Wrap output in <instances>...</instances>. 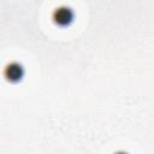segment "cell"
I'll list each match as a JSON object with an SVG mask.
<instances>
[{"instance_id": "2", "label": "cell", "mask_w": 154, "mask_h": 154, "mask_svg": "<svg viewBox=\"0 0 154 154\" xmlns=\"http://www.w3.org/2000/svg\"><path fill=\"white\" fill-rule=\"evenodd\" d=\"M5 76L12 83L20 82L24 77V67L18 63H11L5 70Z\"/></svg>"}, {"instance_id": "1", "label": "cell", "mask_w": 154, "mask_h": 154, "mask_svg": "<svg viewBox=\"0 0 154 154\" xmlns=\"http://www.w3.org/2000/svg\"><path fill=\"white\" fill-rule=\"evenodd\" d=\"M53 20L60 28L70 26L75 20V12L71 7L60 6V7L55 8V11L53 13Z\"/></svg>"}]
</instances>
